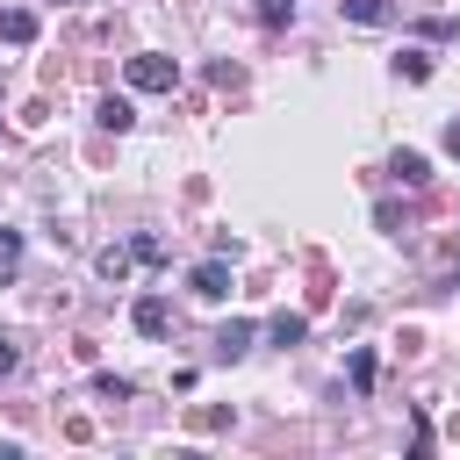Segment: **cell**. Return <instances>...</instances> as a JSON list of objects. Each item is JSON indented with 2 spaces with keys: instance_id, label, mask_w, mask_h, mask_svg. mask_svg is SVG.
Here are the masks:
<instances>
[{
  "instance_id": "1",
  "label": "cell",
  "mask_w": 460,
  "mask_h": 460,
  "mask_svg": "<svg viewBox=\"0 0 460 460\" xmlns=\"http://www.w3.org/2000/svg\"><path fill=\"white\" fill-rule=\"evenodd\" d=\"M172 79H180V65H172V58H158V50L129 58V86H137V93H165Z\"/></svg>"
},
{
  "instance_id": "2",
  "label": "cell",
  "mask_w": 460,
  "mask_h": 460,
  "mask_svg": "<svg viewBox=\"0 0 460 460\" xmlns=\"http://www.w3.org/2000/svg\"><path fill=\"white\" fill-rule=\"evenodd\" d=\"M187 288H194L201 302H223V295H230V259H223V252H216V259H201V266L187 273Z\"/></svg>"
},
{
  "instance_id": "3",
  "label": "cell",
  "mask_w": 460,
  "mask_h": 460,
  "mask_svg": "<svg viewBox=\"0 0 460 460\" xmlns=\"http://www.w3.org/2000/svg\"><path fill=\"white\" fill-rule=\"evenodd\" d=\"M129 323H137L144 338H165V331H172V309H165V295H137V309H129Z\"/></svg>"
},
{
  "instance_id": "4",
  "label": "cell",
  "mask_w": 460,
  "mask_h": 460,
  "mask_svg": "<svg viewBox=\"0 0 460 460\" xmlns=\"http://www.w3.org/2000/svg\"><path fill=\"white\" fill-rule=\"evenodd\" d=\"M244 352H252V323H244V316H230V323L216 331V359H244Z\"/></svg>"
},
{
  "instance_id": "5",
  "label": "cell",
  "mask_w": 460,
  "mask_h": 460,
  "mask_svg": "<svg viewBox=\"0 0 460 460\" xmlns=\"http://www.w3.org/2000/svg\"><path fill=\"white\" fill-rule=\"evenodd\" d=\"M0 43H36V7H0Z\"/></svg>"
},
{
  "instance_id": "6",
  "label": "cell",
  "mask_w": 460,
  "mask_h": 460,
  "mask_svg": "<svg viewBox=\"0 0 460 460\" xmlns=\"http://www.w3.org/2000/svg\"><path fill=\"white\" fill-rule=\"evenodd\" d=\"M338 7H345V22H359V29H388V22H395L388 0H338Z\"/></svg>"
},
{
  "instance_id": "7",
  "label": "cell",
  "mask_w": 460,
  "mask_h": 460,
  "mask_svg": "<svg viewBox=\"0 0 460 460\" xmlns=\"http://www.w3.org/2000/svg\"><path fill=\"white\" fill-rule=\"evenodd\" d=\"M388 172H395L402 187H431V165H424L417 151H395V158H388Z\"/></svg>"
},
{
  "instance_id": "8",
  "label": "cell",
  "mask_w": 460,
  "mask_h": 460,
  "mask_svg": "<svg viewBox=\"0 0 460 460\" xmlns=\"http://www.w3.org/2000/svg\"><path fill=\"white\" fill-rule=\"evenodd\" d=\"M266 338H273V345H302V338H309V323H302L295 309H280V316L266 323Z\"/></svg>"
},
{
  "instance_id": "9",
  "label": "cell",
  "mask_w": 460,
  "mask_h": 460,
  "mask_svg": "<svg viewBox=\"0 0 460 460\" xmlns=\"http://www.w3.org/2000/svg\"><path fill=\"white\" fill-rule=\"evenodd\" d=\"M345 374H352V388L367 395V388H374V352H367V345H352V352H345Z\"/></svg>"
},
{
  "instance_id": "10",
  "label": "cell",
  "mask_w": 460,
  "mask_h": 460,
  "mask_svg": "<svg viewBox=\"0 0 460 460\" xmlns=\"http://www.w3.org/2000/svg\"><path fill=\"white\" fill-rule=\"evenodd\" d=\"M395 72H402L410 86H417V79H431V50H402V58H395Z\"/></svg>"
},
{
  "instance_id": "11",
  "label": "cell",
  "mask_w": 460,
  "mask_h": 460,
  "mask_svg": "<svg viewBox=\"0 0 460 460\" xmlns=\"http://www.w3.org/2000/svg\"><path fill=\"white\" fill-rule=\"evenodd\" d=\"M129 259H144V266H158V259H165V237H151V230H137V237H129Z\"/></svg>"
},
{
  "instance_id": "12",
  "label": "cell",
  "mask_w": 460,
  "mask_h": 460,
  "mask_svg": "<svg viewBox=\"0 0 460 460\" xmlns=\"http://www.w3.org/2000/svg\"><path fill=\"white\" fill-rule=\"evenodd\" d=\"M129 122H137L129 101H101V129H129Z\"/></svg>"
},
{
  "instance_id": "13",
  "label": "cell",
  "mask_w": 460,
  "mask_h": 460,
  "mask_svg": "<svg viewBox=\"0 0 460 460\" xmlns=\"http://www.w3.org/2000/svg\"><path fill=\"white\" fill-rule=\"evenodd\" d=\"M93 266H101V273H108V280H122V273H129V244H108V252H101V259H93Z\"/></svg>"
},
{
  "instance_id": "14",
  "label": "cell",
  "mask_w": 460,
  "mask_h": 460,
  "mask_svg": "<svg viewBox=\"0 0 460 460\" xmlns=\"http://www.w3.org/2000/svg\"><path fill=\"white\" fill-rule=\"evenodd\" d=\"M93 395H101V402H129V381H122V374H93Z\"/></svg>"
},
{
  "instance_id": "15",
  "label": "cell",
  "mask_w": 460,
  "mask_h": 460,
  "mask_svg": "<svg viewBox=\"0 0 460 460\" xmlns=\"http://www.w3.org/2000/svg\"><path fill=\"white\" fill-rule=\"evenodd\" d=\"M14 266H22V237L0 230V280H14Z\"/></svg>"
},
{
  "instance_id": "16",
  "label": "cell",
  "mask_w": 460,
  "mask_h": 460,
  "mask_svg": "<svg viewBox=\"0 0 460 460\" xmlns=\"http://www.w3.org/2000/svg\"><path fill=\"white\" fill-rule=\"evenodd\" d=\"M0 374H14V338L0 331Z\"/></svg>"
},
{
  "instance_id": "17",
  "label": "cell",
  "mask_w": 460,
  "mask_h": 460,
  "mask_svg": "<svg viewBox=\"0 0 460 460\" xmlns=\"http://www.w3.org/2000/svg\"><path fill=\"white\" fill-rule=\"evenodd\" d=\"M446 151H453V158H460V122H446Z\"/></svg>"
},
{
  "instance_id": "18",
  "label": "cell",
  "mask_w": 460,
  "mask_h": 460,
  "mask_svg": "<svg viewBox=\"0 0 460 460\" xmlns=\"http://www.w3.org/2000/svg\"><path fill=\"white\" fill-rule=\"evenodd\" d=\"M280 14H288V0H266V22H280Z\"/></svg>"
}]
</instances>
